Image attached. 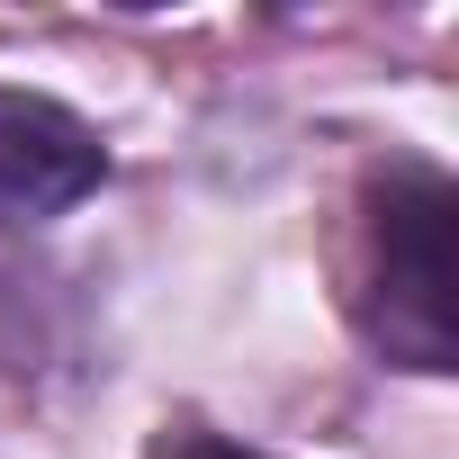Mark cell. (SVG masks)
I'll list each match as a JSON object with an SVG mask.
<instances>
[{"label": "cell", "mask_w": 459, "mask_h": 459, "mask_svg": "<svg viewBox=\"0 0 459 459\" xmlns=\"http://www.w3.org/2000/svg\"><path fill=\"white\" fill-rule=\"evenodd\" d=\"M450 216H459V198H450V180L432 162H387L369 180V289H360V325L405 369H450L459 360Z\"/></svg>", "instance_id": "obj_1"}, {"label": "cell", "mask_w": 459, "mask_h": 459, "mask_svg": "<svg viewBox=\"0 0 459 459\" xmlns=\"http://www.w3.org/2000/svg\"><path fill=\"white\" fill-rule=\"evenodd\" d=\"M100 180H108V153H100V135H91L64 100L0 91V225L64 216V207H82Z\"/></svg>", "instance_id": "obj_2"}, {"label": "cell", "mask_w": 459, "mask_h": 459, "mask_svg": "<svg viewBox=\"0 0 459 459\" xmlns=\"http://www.w3.org/2000/svg\"><path fill=\"white\" fill-rule=\"evenodd\" d=\"M162 459H271V450H244V441H216V432H171Z\"/></svg>", "instance_id": "obj_3"}]
</instances>
